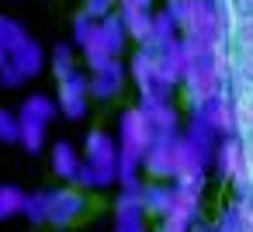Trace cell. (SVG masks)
Masks as SVG:
<instances>
[{
    "instance_id": "cell-1",
    "label": "cell",
    "mask_w": 253,
    "mask_h": 232,
    "mask_svg": "<svg viewBox=\"0 0 253 232\" xmlns=\"http://www.w3.org/2000/svg\"><path fill=\"white\" fill-rule=\"evenodd\" d=\"M225 77H229V56H225V49L215 52V56H194L187 63V73H184V83H180L184 94H187L191 111H201L218 94H225Z\"/></svg>"
},
{
    "instance_id": "cell-2",
    "label": "cell",
    "mask_w": 253,
    "mask_h": 232,
    "mask_svg": "<svg viewBox=\"0 0 253 232\" xmlns=\"http://www.w3.org/2000/svg\"><path fill=\"white\" fill-rule=\"evenodd\" d=\"M128 77L135 80L142 101H170V94H173V90L160 80L156 49H149V45H139V49H135V56L128 59Z\"/></svg>"
},
{
    "instance_id": "cell-3",
    "label": "cell",
    "mask_w": 253,
    "mask_h": 232,
    "mask_svg": "<svg viewBox=\"0 0 253 232\" xmlns=\"http://www.w3.org/2000/svg\"><path fill=\"white\" fill-rule=\"evenodd\" d=\"M201 191H205V187L173 184V204H170V211L160 218V229H156V232H194L198 208H201Z\"/></svg>"
},
{
    "instance_id": "cell-4",
    "label": "cell",
    "mask_w": 253,
    "mask_h": 232,
    "mask_svg": "<svg viewBox=\"0 0 253 232\" xmlns=\"http://www.w3.org/2000/svg\"><path fill=\"white\" fill-rule=\"evenodd\" d=\"M211 166V159L184 135H177L173 142V184L184 187H205V170Z\"/></svg>"
},
{
    "instance_id": "cell-5",
    "label": "cell",
    "mask_w": 253,
    "mask_h": 232,
    "mask_svg": "<svg viewBox=\"0 0 253 232\" xmlns=\"http://www.w3.org/2000/svg\"><path fill=\"white\" fill-rule=\"evenodd\" d=\"M211 166L222 180L229 184H250V153L246 146L236 139V135H225L218 139L215 146V156H211Z\"/></svg>"
},
{
    "instance_id": "cell-6",
    "label": "cell",
    "mask_w": 253,
    "mask_h": 232,
    "mask_svg": "<svg viewBox=\"0 0 253 232\" xmlns=\"http://www.w3.org/2000/svg\"><path fill=\"white\" fill-rule=\"evenodd\" d=\"M87 101H90V80L80 70L59 80V94H56L59 115H66L70 121H80L87 115Z\"/></svg>"
},
{
    "instance_id": "cell-7",
    "label": "cell",
    "mask_w": 253,
    "mask_h": 232,
    "mask_svg": "<svg viewBox=\"0 0 253 232\" xmlns=\"http://www.w3.org/2000/svg\"><path fill=\"white\" fill-rule=\"evenodd\" d=\"M87 211V197L80 194V187H59V191H49V225L56 229H66L73 225L80 215Z\"/></svg>"
},
{
    "instance_id": "cell-8",
    "label": "cell",
    "mask_w": 253,
    "mask_h": 232,
    "mask_svg": "<svg viewBox=\"0 0 253 232\" xmlns=\"http://www.w3.org/2000/svg\"><path fill=\"white\" fill-rule=\"evenodd\" d=\"M125 66L118 63V59H111L108 66H101V70H90V97L94 101H111L118 90H122V83H125Z\"/></svg>"
},
{
    "instance_id": "cell-9",
    "label": "cell",
    "mask_w": 253,
    "mask_h": 232,
    "mask_svg": "<svg viewBox=\"0 0 253 232\" xmlns=\"http://www.w3.org/2000/svg\"><path fill=\"white\" fill-rule=\"evenodd\" d=\"M139 108L146 111L156 139H177L180 135V118H177L170 101H139Z\"/></svg>"
},
{
    "instance_id": "cell-10",
    "label": "cell",
    "mask_w": 253,
    "mask_h": 232,
    "mask_svg": "<svg viewBox=\"0 0 253 232\" xmlns=\"http://www.w3.org/2000/svg\"><path fill=\"white\" fill-rule=\"evenodd\" d=\"M173 142L177 139H156L142 156V170L153 180H173Z\"/></svg>"
},
{
    "instance_id": "cell-11",
    "label": "cell",
    "mask_w": 253,
    "mask_h": 232,
    "mask_svg": "<svg viewBox=\"0 0 253 232\" xmlns=\"http://www.w3.org/2000/svg\"><path fill=\"white\" fill-rule=\"evenodd\" d=\"M84 159L94 166H118V139H111V132L94 128L84 142Z\"/></svg>"
},
{
    "instance_id": "cell-12",
    "label": "cell",
    "mask_w": 253,
    "mask_h": 232,
    "mask_svg": "<svg viewBox=\"0 0 253 232\" xmlns=\"http://www.w3.org/2000/svg\"><path fill=\"white\" fill-rule=\"evenodd\" d=\"M201 115H205V118L211 121V128H215V132H218L222 139H225V135H236V132H239V115H236V104H232V101H229L225 94H218V97H215L211 104H205V108H201Z\"/></svg>"
},
{
    "instance_id": "cell-13",
    "label": "cell",
    "mask_w": 253,
    "mask_h": 232,
    "mask_svg": "<svg viewBox=\"0 0 253 232\" xmlns=\"http://www.w3.org/2000/svg\"><path fill=\"white\" fill-rule=\"evenodd\" d=\"M184 139H191V142L211 159V156H215V146H218L222 135L211 128V121H208L201 111H191V121H187V128H184Z\"/></svg>"
},
{
    "instance_id": "cell-14",
    "label": "cell",
    "mask_w": 253,
    "mask_h": 232,
    "mask_svg": "<svg viewBox=\"0 0 253 232\" xmlns=\"http://www.w3.org/2000/svg\"><path fill=\"white\" fill-rule=\"evenodd\" d=\"M180 39V25H177V18H173V11L167 7V11H160V14H153V28H149V49H156V52H163L167 45H173Z\"/></svg>"
},
{
    "instance_id": "cell-15",
    "label": "cell",
    "mask_w": 253,
    "mask_h": 232,
    "mask_svg": "<svg viewBox=\"0 0 253 232\" xmlns=\"http://www.w3.org/2000/svg\"><path fill=\"white\" fill-rule=\"evenodd\" d=\"M80 191H108L111 184H118V166H94L84 159L77 180H73Z\"/></svg>"
},
{
    "instance_id": "cell-16",
    "label": "cell",
    "mask_w": 253,
    "mask_h": 232,
    "mask_svg": "<svg viewBox=\"0 0 253 232\" xmlns=\"http://www.w3.org/2000/svg\"><path fill=\"white\" fill-rule=\"evenodd\" d=\"M28 39V32L11 21V18H0V70H7L14 63V52L21 49V42Z\"/></svg>"
},
{
    "instance_id": "cell-17",
    "label": "cell",
    "mask_w": 253,
    "mask_h": 232,
    "mask_svg": "<svg viewBox=\"0 0 253 232\" xmlns=\"http://www.w3.org/2000/svg\"><path fill=\"white\" fill-rule=\"evenodd\" d=\"M142 204H146V211H149V215L163 218V215L170 211V204H173V184H167V180L142 184Z\"/></svg>"
},
{
    "instance_id": "cell-18",
    "label": "cell",
    "mask_w": 253,
    "mask_h": 232,
    "mask_svg": "<svg viewBox=\"0 0 253 232\" xmlns=\"http://www.w3.org/2000/svg\"><path fill=\"white\" fill-rule=\"evenodd\" d=\"M80 166H84V159H80V153L70 146V142H56L52 146V170H56V177L59 180H77V173H80Z\"/></svg>"
},
{
    "instance_id": "cell-19",
    "label": "cell",
    "mask_w": 253,
    "mask_h": 232,
    "mask_svg": "<svg viewBox=\"0 0 253 232\" xmlns=\"http://www.w3.org/2000/svg\"><path fill=\"white\" fill-rule=\"evenodd\" d=\"M215 225H218L222 232H253V201H250V197L236 201Z\"/></svg>"
},
{
    "instance_id": "cell-20",
    "label": "cell",
    "mask_w": 253,
    "mask_h": 232,
    "mask_svg": "<svg viewBox=\"0 0 253 232\" xmlns=\"http://www.w3.org/2000/svg\"><path fill=\"white\" fill-rule=\"evenodd\" d=\"M97 32H101L104 45L111 49V56H122L125 42L132 39V35H128V28H125V21L118 18V11H115V14H108V18H101V21H97Z\"/></svg>"
},
{
    "instance_id": "cell-21",
    "label": "cell",
    "mask_w": 253,
    "mask_h": 232,
    "mask_svg": "<svg viewBox=\"0 0 253 232\" xmlns=\"http://www.w3.org/2000/svg\"><path fill=\"white\" fill-rule=\"evenodd\" d=\"M56 111H59V104H56L52 97H45V94H32V97L21 104V118H35V121H42V125H49V121L56 118Z\"/></svg>"
},
{
    "instance_id": "cell-22",
    "label": "cell",
    "mask_w": 253,
    "mask_h": 232,
    "mask_svg": "<svg viewBox=\"0 0 253 232\" xmlns=\"http://www.w3.org/2000/svg\"><path fill=\"white\" fill-rule=\"evenodd\" d=\"M25 191L14 187V184H0V218H11V215H21L25 211Z\"/></svg>"
},
{
    "instance_id": "cell-23",
    "label": "cell",
    "mask_w": 253,
    "mask_h": 232,
    "mask_svg": "<svg viewBox=\"0 0 253 232\" xmlns=\"http://www.w3.org/2000/svg\"><path fill=\"white\" fill-rule=\"evenodd\" d=\"M32 225H45L49 222V191H35L25 197V211H21Z\"/></svg>"
},
{
    "instance_id": "cell-24",
    "label": "cell",
    "mask_w": 253,
    "mask_h": 232,
    "mask_svg": "<svg viewBox=\"0 0 253 232\" xmlns=\"http://www.w3.org/2000/svg\"><path fill=\"white\" fill-rule=\"evenodd\" d=\"M21 118V115H18ZM28 153H39L42 146H45V125L42 121H35V118H21V139H18Z\"/></svg>"
},
{
    "instance_id": "cell-25",
    "label": "cell",
    "mask_w": 253,
    "mask_h": 232,
    "mask_svg": "<svg viewBox=\"0 0 253 232\" xmlns=\"http://www.w3.org/2000/svg\"><path fill=\"white\" fill-rule=\"evenodd\" d=\"M52 73L63 80V77H70V73H77V52L70 49V45H56L52 49Z\"/></svg>"
},
{
    "instance_id": "cell-26",
    "label": "cell",
    "mask_w": 253,
    "mask_h": 232,
    "mask_svg": "<svg viewBox=\"0 0 253 232\" xmlns=\"http://www.w3.org/2000/svg\"><path fill=\"white\" fill-rule=\"evenodd\" d=\"M21 139V118L0 108V142H18Z\"/></svg>"
},
{
    "instance_id": "cell-27",
    "label": "cell",
    "mask_w": 253,
    "mask_h": 232,
    "mask_svg": "<svg viewBox=\"0 0 253 232\" xmlns=\"http://www.w3.org/2000/svg\"><path fill=\"white\" fill-rule=\"evenodd\" d=\"M94 28H97V21L90 18V14H77V21H73V45L77 49H84L87 42H90V35H94Z\"/></svg>"
},
{
    "instance_id": "cell-28",
    "label": "cell",
    "mask_w": 253,
    "mask_h": 232,
    "mask_svg": "<svg viewBox=\"0 0 253 232\" xmlns=\"http://www.w3.org/2000/svg\"><path fill=\"white\" fill-rule=\"evenodd\" d=\"M115 4H118V0H87V4H84V14H90L94 21H101V18L115 14Z\"/></svg>"
},
{
    "instance_id": "cell-29",
    "label": "cell",
    "mask_w": 253,
    "mask_h": 232,
    "mask_svg": "<svg viewBox=\"0 0 253 232\" xmlns=\"http://www.w3.org/2000/svg\"><path fill=\"white\" fill-rule=\"evenodd\" d=\"M115 232H146L142 215H115Z\"/></svg>"
},
{
    "instance_id": "cell-30",
    "label": "cell",
    "mask_w": 253,
    "mask_h": 232,
    "mask_svg": "<svg viewBox=\"0 0 253 232\" xmlns=\"http://www.w3.org/2000/svg\"><path fill=\"white\" fill-rule=\"evenodd\" d=\"M194 232H222L218 225H205V229H194Z\"/></svg>"
},
{
    "instance_id": "cell-31",
    "label": "cell",
    "mask_w": 253,
    "mask_h": 232,
    "mask_svg": "<svg viewBox=\"0 0 253 232\" xmlns=\"http://www.w3.org/2000/svg\"><path fill=\"white\" fill-rule=\"evenodd\" d=\"M0 222H4V218H0Z\"/></svg>"
}]
</instances>
